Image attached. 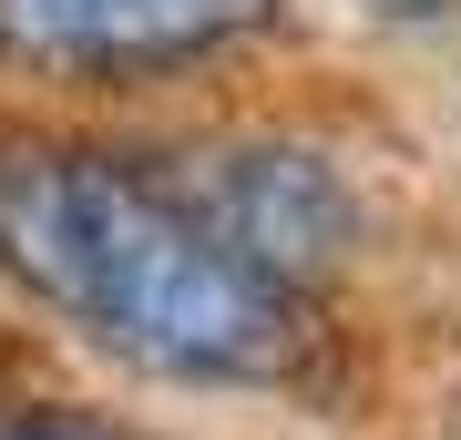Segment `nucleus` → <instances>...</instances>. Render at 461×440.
I'll use <instances>...</instances> for the list:
<instances>
[{"label": "nucleus", "instance_id": "f257e3e1", "mask_svg": "<svg viewBox=\"0 0 461 440\" xmlns=\"http://www.w3.org/2000/svg\"><path fill=\"white\" fill-rule=\"evenodd\" d=\"M0 277L165 390H297L318 297L257 277L165 184L103 144H0Z\"/></svg>", "mask_w": 461, "mask_h": 440}, {"label": "nucleus", "instance_id": "f03ea898", "mask_svg": "<svg viewBox=\"0 0 461 440\" xmlns=\"http://www.w3.org/2000/svg\"><path fill=\"white\" fill-rule=\"evenodd\" d=\"M165 184L257 266V277H277L297 297H318L369 246L359 175H348L339 154L297 144V133H236V144H205V154H185Z\"/></svg>", "mask_w": 461, "mask_h": 440}, {"label": "nucleus", "instance_id": "7ed1b4c3", "mask_svg": "<svg viewBox=\"0 0 461 440\" xmlns=\"http://www.w3.org/2000/svg\"><path fill=\"white\" fill-rule=\"evenodd\" d=\"M287 0H0V62L41 82H175L205 72L257 31H277Z\"/></svg>", "mask_w": 461, "mask_h": 440}, {"label": "nucleus", "instance_id": "20e7f679", "mask_svg": "<svg viewBox=\"0 0 461 440\" xmlns=\"http://www.w3.org/2000/svg\"><path fill=\"white\" fill-rule=\"evenodd\" d=\"M0 440H154V430L103 420V409H72V400H21V409H0Z\"/></svg>", "mask_w": 461, "mask_h": 440}, {"label": "nucleus", "instance_id": "39448f33", "mask_svg": "<svg viewBox=\"0 0 461 440\" xmlns=\"http://www.w3.org/2000/svg\"><path fill=\"white\" fill-rule=\"evenodd\" d=\"M348 11H369V21H451L461 0H348Z\"/></svg>", "mask_w": 461, "mask_h": 440}]
</instances>
